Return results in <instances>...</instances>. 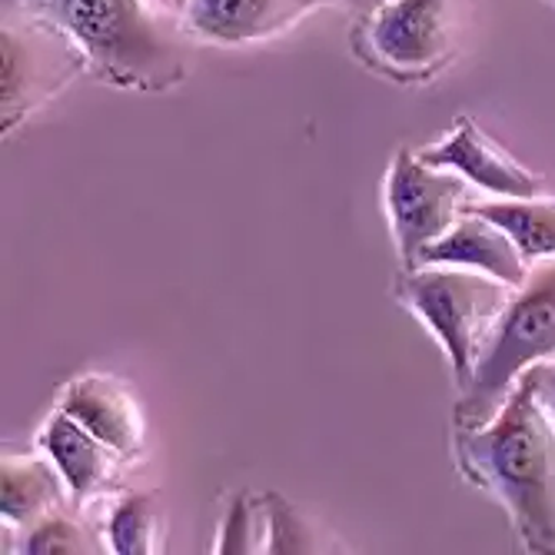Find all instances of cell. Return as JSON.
<instances>
[{
    "label": "cell",
    "instance_id": "1",
    "mask_svg": "<svg viewBox=\"0 0 555 555\" xmlns=\"http://www.w3.org/2000/svg\"><path fill=\"white\" fill-rule=\"evenodd\" d=\"M460 476L509 513L526 552L555 555V416L529 370L486 426H452Z\"/></svg>",
    "mask_w": 555,
    "mask_h": 555
},
{
    "label": "cell",
    "instance_id": "2",
    "mask_svg": "<svg viewBox=\"0 0 555 555\" xmlns=\"http://www.w3.org/2000/svg\"><path fill=\"white\" fill-rule=\"evenodd\" d=\"M27 17L64 30L87 70L120 90L164 93L186 77L183 30L160 0H17Z\"/></svg>",
    "mask_w": 555,
    "mask_h": 555
},
{
    "label": "cell",
    "instance_id": "3",
    "mask_svg": "<svg viewBox=\"0 0 555 555\" xmlns=\"http://www.w3.org/2000/svg\"><path fill=\"white\" fill-rule=\"evenodd\" d=\"M555 360V260L532 263L526 283L502 310L482 357L460 389L452 426H486L519 379Z\"/></svg>",
    "mask_w": 555,
    "mask_h": 555
},
{
    "label": "cell",
    "instance_id": "4",
    "mask_svg": "<svg viewBox=\"0 0 555 555\" xmlns=\"http://www.w3.org/2000/svg\"><path fill=\"white\" fill-rule=\"evenodd\" d=\"M516 286L466 267H402L392 296L413 313L449 357L452 379L463 389L482 357V349L509 307Z\"/></svg>",
    "mask_w": 555,
    "mask_h": 555
},
{
    "label": "cell",
    "instance_id": "5",
    "mask_svg": "<svg viewBox=\"0 0 555 555\" xmlns=\"http://www.w3.org/2000/svg\"><path fill=\"white\" fill-rule=\"evenodd\" d=\"M463 0H379L349 30L352 57L396 83L436 80L460 50Z\"/></svg>",
    "mask_w": 555,
    "mask_h": 555
},
{
    "label": "cell",
    "instance_id": "6",
    "mask_svg": "<svg viewBox=\"0 0 555 555\" xmlns=\"http://www.w3.org/2000/svg\"><path fill=\"white\" fill-rule=\"evenodd\" d=\"M473 183L449 167L426 164L402 146L386 173V214L402 267H420V257L473 204Z\"/></svg>",
    "mask_w": 555,
    "mask_h": 555
},
{
    "label": "cell",
    "instance_id": "7",
    "mask_svg": "<svg viewBox=\"0 0 555 555\" xmlns=\"http://www.w3.org/2000/svg\"><path fill=\"white\" fill-rule=\"evenodd\" d=\"M4 133L21 127L34 111L64 93L87 61L77 43L37 17H24L21 27L4 21Z\"/></svg>",
    "mask_w": 555,
    "mask_h": 555
},
{
    "label": "cell",
    "instance_id": "8",
    "mask_svg": "<svg viewBox=\"0 0 555 555\" xmlns=\"http://www.w3.org/2000/svg\"><path fill=\"white\" fill-rule=\"evenodd\" d=\"M57 410L77 420L127 463L146 452V416L133 386L114 373H80L57 392Z\"/></svg>",
    "mask_w": 555,
    "mask_h": 555
},
{
    "label": "cell",
    "instance_id": "9",
    "mask_svg": "<svg viewBox=\"0 0 555 555\" xmlns=\"http://www.w3.org/2000/svg\"><path fill=\"white\" fill-rule=\"evenodd\" d=\"M37 449L57 466L70 489L74 509L80 513L93 506V502L114 499L127 489V479L120 473L127 460L61 410L47 416L43 429L37 433Z\"/></svg>",
    "mask_w": 555,
    "mask_h": 555
},
{
    "label": "cell",
    "instance_id": "10",
    "mask_svg": "<svg viewBox=\"0 0 555 555\" xmlns=\"http://www.w3.org/2000/svg\"><path fill=\"white\" fill-rule=\"evenodd\" d=\"M339 0H183V30L217 47H243L280 37L307 14Z\"/></svg>",
    "mask_w": 555,
    "mask_h": 555
},
{
    "label": "cell",
    "instance_id": "11",
    "mask_svg": "<svg viewBox=\"0 0 555 555\" xmlns=\"http://www.w3.org/2000/svg\"><path fill=\"white\" fill-rule=\"evenodd\" d=\"M420 157L436 167H449L466 177L476 190L492 196H539L542 183L522 164H516L476 120L460 117L439 143L420 150Z\"/></svg>",
    "mask_w": 555,
    "mask_h": 555
},
{
    "label": "cell",
    "instance_id": "12",
    "mask_svg": "<svg viewBox=\"0 0 555 555\" xmlns=\"http://www.w3.org/2000/svg\"><path fill=\"white\" fill-rule=\"evenodd\" d=\"M423 263H436V267H466V270H479L486 276H495L509 286H522L529 276V260L519 254V246L513 243V236L506 230H499L492 220H486L482 214L473 210V204L466 207V214L452 223L436 243H429L420 257Z\"/></svg>",
    "mask_w": 555,
    "mask_h": 555
},
{
    "label": "cell",
    "instance_id": "13",
    "mask_svg": "<svg viewBox=\"0 0 555 555\" xmlns=\"http://www.w3.org/2000/svg\"><path fill=\"white\" fill-rule=\"evenodd\" d=\"M74 506L70 489L50 456H4L0 463V519L4 529H27L47 513Z\"/></svg>",
    "mask_w": 555,
    "mask_h": 555
},
{
    "label": "cell",
    "instance_id": "14",
    "mask_svg": "<svg viewBox=\"0 0 555 555\" xmlns=\"http://www.w3.org/2000/svg\"><path fill=\"white\" fill-rule=\"evenodd\" d=\"M473 210L506 230L532 263L555 260V196H492L473 199Z\"/></svg>",
    "mask_w": 555,
    "mask_h": 555
},
{
    "label": "cell",
    "instance_id": "15",
    "mask_svg": "<svg viewBox=\"0 0 555 555\" xmlns=\"http://www.w3.org/2000/svg\"><path fill=\"white\" fill-rule=\"evenodd\" d=\"M164 506L157 492L124 489L111 499L104 519L107 552L117 555H150L164 548Z\"/></svg>",
    "mask_w": 555,
    "mask_h": 555
},
{
    "label": "cell",
    "instance_id": "16",
    "mask_svg": "<svg viewBox=\"0 0 555 555\" xmlns=\"http://www.w3.org/2000/svg\"><path fill=\"white\" fill-rule=\"evenodd\" d=\"M80 509H74V516L64 509L47 513L43 519H37L34 526L21 529L17 535V548L14 552H27V555H43V552H100V545H107L100 529L87 526L77 519Z\"/></svg>",
    "mask_w": 555,
    "mask_h": 555
},
{
    "label": "cell",
    "instance_id": "17",
    "mask_svg": "<svg viewBox=\"0 0 555 555\" xmlns=\"http://www.w3.org/2000/svg\"><path fill=\"white\" fill-rule=\"evenodd\" d=\"M260 519H263L260 552H323L313 526L280 492L260 495Z\"/></svg>",
    "mask_w": 555,
    "mask_h": 555
},
{
    "label": "cell",
    "instance_id": "18",
    "mask_svg": "<svg viewBox=\"0 0 555 555\" xmlns=\"http://www.w3.org/2000/svg\"><path fill=\"white\" fill-rule=\"evenodd\" d=\"M260 529H263L260 499H254L249 492H236L223 513L214 552H260V542H263Z\"/></svg>",
    "mask_w": 555,
    "mask_h": 555
},
{
    "label": "cell",
    "instance_id": "19",
    "mask_svg": "<svg viewBox=\"0 0 555 555\" xmlns=\"http://www.w3.org/2000/svg\"><path fill=\"white\" fill-rule=\"evenodd\" d=\"M535 370H539L542 399H545V406H548L552 416H555V360H552V363H542V366H535Z\"/></svg>",
    "mask_w": 555,
    "mask_h": 555
},
{
    "label": "cell",
    "instance_id": "20",
    "mask_svg": "<svg viewBox=\"0 0 555 555\" xmlns=\"http://www.w3.org/2000/svg\"><path fill=\"white\" fill-rule=\"evenodd\" d=\"M346 4H352V8H360V11H370L373 4H379V0H346Z\"/></svg>",
    "mask_w": 555,
    "mask_h": 555
},
{
    "label": "cell",
    "instance_id": "21",
    "mask_svg": "<svg viewBox=\"0 0 555 555\" xmlns=\"http://www.w3.org/2000/svg\"><path fill=\"white\" fill-rule=\"evenodd\" d=\"M160 4H164V8H177V11H180L183 0H160Z\"/></svg>",
    "mask_w": 555,
    "mask_h": 555
}]
</instances>
